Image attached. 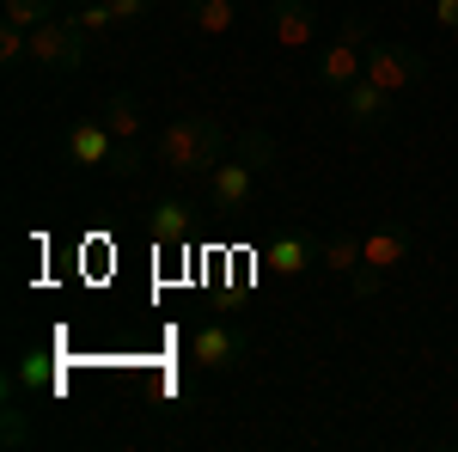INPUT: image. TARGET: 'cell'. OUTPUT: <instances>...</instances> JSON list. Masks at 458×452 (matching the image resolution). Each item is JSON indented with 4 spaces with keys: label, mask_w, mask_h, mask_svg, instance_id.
<instances>
[{
    "label": "cell",
    "mask_w": 458,
    "mask_h": 452,
    "mask_svg": "<svg viewBox=\"0 0 458 452\" xmlns=\"http://www.w3.org/2000/svg\"><path fill=\"white\" fill-rule=\"evenodd\" d=\"M226 123L208 116V110H190V116H172L159 141H153V166L159 172L183 177V183H208V172L226 159Z\"/></svg>",
    "instance_id": "1"
},
{
    "label": "cell",
    "mask_w": 458,
    "mask_h": 452,
    "mask_svg": "<svg viewBox=\"0 0 458 452\" xmlns=\"http://www.w3.org/2000/svg\"><path fill=\"white\" fill-rule=\"evenodd\" d=\"M276 166V141L263 135V129H250V135H239V147L220 159L208 172V209L214 214H245L250 209V196H257V177Z\"/></svg>",
    "instance_id": "2"
},
{
    "label": "cell",
    "mask_w": 458,
    "mask_h": 452,
    "mask_svg": "<svg viewBox=\"0 0 458 452\" xmlns=\"http://www.w3.org/2000/svg\"><path fill=\"white\" fill-rule=\"evenodd\" d=\"M410 263V233H397V226H379V233H360V269L349 276V287L367 300V294H379V281L391 269H403Z\"/></svg>",
    "instance_id": "3"
},
{
    "label": "cell",
    "mask_w": 458,
    "mask_h": 452,
    "mask_svg": "<svg viewBox=\"0 0 458 452\" xmlns=\"http://www.w3.org/2000/svg\"><path fill=\"white\" fill-rule=\"evenodd\" d=\"M31 68L43 73H73L86 68V31L73 25V19H43L31 31V55H25Z\"/></svg>",
    "instance_id": "4"
},
{
    "label": "cell",
    "mask_w": 458,
    "mask_h": 452,
    "mask_svg": "<svg viewBox=\"0 0 458 452\" xmlns=\"http://www.w3.org/2000/svg\"><path fill=\"white\" fill-rule=\"evenodd\" d=\"M360 80L386 86L391 98H397V92H410V86H422V80H428V62L410 49V43H373V49H367V73H360Z\"/></svg>",
    "instance_id": "5"
},
{
    "label": "cell",
    "mask_w": 458,
    "mask_h": 452,
    "mask_svg": "<svg viewBox=\"0 0 458 452\" xmlns=\"http://www.w3.org/2000/svg\"><path fill=\"white\" fill-rule=\"evenodd\" d=\"M312 263H318V239L306 233V226H282L276 239L263 244V269H269V276H282V281L306 276Z\"/></svg>",
    "instance_id": "6"
},
{
    "label": "cell",
    "mask_w": 458,
    "mask_h": 452,
    "mask_svg": "<svg viewBox=\"0 0 458 452\" xmlns=\"http://www.w3.org/2000/svg\"><path fill=\"white\" fill-rule=\"evenodd\" d=\"M239 354H245V337H239L226 318H202V324H196V337H190V361H196V367L220 373V367H233Z\"/></svg>",
    "instance_id": "7"
},
{
    "label": "cell",
    "mask_w": 458,
    "mask_h": 452,
    "mask_svg": "<svg viewBox=\"0 0 458 452\" xmlns=\"http://www.w3.org/2000/svg\"><path fill=\"white\" fill-rule=\"evenodd\" d=\"M318 13H312V0H276L269 6V37L282 43L287 55H300V49H312L318 43Z\"/></svg>",
    "instance_id": "8"
},
{
    "label": "cell",
    "mask_w": 458,
    "mask_h": 452,
    "mask_svg": "<svg viewBox=\"0 0 458 452\" xmlns=\"http://www.w3.org/2000/svg\"><path fill=\"white\" fill-rule=\"evenodd\" d=\"M336 98H343V116H349L354 135L391 129V92H386V86H373V80H354L349 92H336Z\"/></svg>",
    "instance_id": "9"
},
{
    "label": "cell",
    "mask_w": 458,
    "mask_h": 452,
    "mask_svg": "<svg viewBox=\"0 0 458 452\" xmlns=\"http://www.w3.org/2000/svg\"><path fill=\"white\" fill-rule=\"evenodd\" d=\"M62 147H68L73 166H110V159H116V135H110L105 116H86V123H73Z\"/></svg>",
    "instance_id": "10"
},
{
    "label": "cell",
    "mask_w": 458,
    "mask_h": 452,
    "mask_svg": "<svg viewBox=\"0 0 458 452\" xmlns=\"http://www.w3.org/2000/svg\"><path fill=\"white\" fill-rule=\"evenodd\" d=\"M360 73H367V49H354V43H343V37H330V49L318 55V86L349 92Z\"/></svg>",
    "instance_id": "11"
},
{
    "label": "cell",
    "mask_w": 458,
    "mask_h": 452,
    "mask_svg": "<svg viewBox=\"0 0 458 452\" xmlns=\"http://www.w3.org/2000/svg\"><path fill=\"white\" fill-rule=\"evenodd\" d=\"M147 226H153V239H159V244H190V233H196V209L177 202V196H165V202H153Z\"/></svg>",
    "instance_id": "12"
},
{
    "label": "cell",
    "mask_w": 458,
    "mask_h": 452,
    "mask_svg": "<svg viewBox=\"0 0 458 452\" xmlns=\"http://www.w3.org/2000/svg\"><path fill=\"white\" fill-rule=\"evenodd\" d=\"M105 123H110V135H116V147H135L141 129H147V105L135 98V92H110Z\"/></svg>",
    "instance_id": "13"
},
{
    "label": "cell",
    "mask_w": 458,
    "mask_h": 452,
    "mask_svg": "<svg viewBox=\"0 0 458 452\" xmlns=\"http://www.w3.org/2000/svg\"><path fill=\"white\" fill-rule=\"evenodd\" d=\"M190 31L196 37H226L233 31V19H239V0H190Z\"/></svg>",
    "instance_id": "14"
},
{
    "label": "cell",
    "mask_w": 458,
    "mask_h": 452,
    "mask_svg": "<svg viewBox=\"0 0 458 452\" xmlns=\"http://www.w3.org/2000/svg\"><path fill=\"white\" fill-rule=\"evenodd\" d=\"M318 263H330L336 276H354L360 269V233H330L318 244Z\"/></svg>",
    "instance_id": "15"
},
{
    "label": "cell",
    "mask_w": 458,
    "mask_h": 452,
    "mask_svg": "<svg viewBox=\"0 0 458 452\" xmlns=\"http://www.w3.org/2000/svg\"><path fill=\"white\" fill-rule=\"evenodd\" d=\"M0 19H6V25H19V31H37L43 19H55V0H6V6H0Z\"/></svg>",
    "instance_id": "16"
},
{
    "label": "cell",
    "mask_w": 458,
    "mask_h": 452,
    "mask_svg": "<svg viewBox=\"0 0 458 452\" xmlns=\"http://www.w3.org/2000/svg\"><path fill=\"white\" fill-rule=\"evenodd\" d=\"M73 25H80L86 37H98V31L116 25V13H110V0H86V6H73Z\"/></svg>",
    "instance_id": "17"
},
{
    "label": "cell",
    "mask_w": 458,
    "mask_h": 452,
    "mask_svg": "<svg viewBox=\"0 0 458 452\" xmlns=\"http://www.w3.org/2000/svg\"><path fill=\"white\" fill-rule=\"evenodd\" d=\"M330 37H343V43H354V49H373V43H379V37H373V25H367L360 13H349V19H336V31H330Z\"/></svg>",
    "instance_id": "18"
},
{
    "label": "cell",
    "mask_w": 458,
    "mask_h": 452,
    "mask_svg": "<svg viewBox=\"0 0 458 452\" xmlns=\"http://www.w3.org/2000/svg\"><path fill=\"white\" fill-rule=\"evenodd\" d=\"M110 13H116V25H141L153 13V0H110Z\"/></svg>",
    "instance_id": "19"
},
{
    "label": "cell",
    "mask_w": 458,
    "mask_h": 452,
    "mask_svg": "<svg viewBox=\"0 0 458 452\" xmlns=\"http://www.w3.org/2000/svg\"><path fill=\"white\" fill-rule=\"evenodd\" d=\"M434 25L440 31H458V0H434Z\"/></svg>",
    "instance_id": "20"
},
{
    "label": "cell",
    "mask_w": 458,
    "mask_h": 452,
    "mask_svg": "<svg viewBox=\"0 0 458 452\" xmlns=\"http://www.w3.org/2000/svg\"><path fill=\"white\" fill-rule=\"evenodd\" d=\"M73 6H86V0H73Z\"/></svg>",
    "instance_id": "21"
}]
</instances>
